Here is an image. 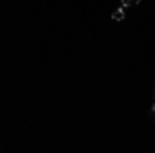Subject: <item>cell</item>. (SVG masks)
Masks as SVG:
<instances>
[{
	"mask_svg": "<svg viewBox=\"0 0 155 153\" xmlns=\"http://www.w3.org/2000/svg\"><path fill=\"white\" fill-rule=\"evenodd\" d=\"M151 112H153V114H155V104H153V108H151Z\"/></svg>",
	"mask_w": 155,
	"mask_h": 153,
	"instance_id": "obj_3",
	"label": "cell"
},
{
	"mask_svg": "<svg viewBox=\"0 0 155 153\" xmlns=\"http://www.w3.org/2000/svg\"><path fill=\"white\" fill-rule=\"evenodd\" d=\"M141 4V0H122V6L126 8V6H139Z\"/></svg>",
	"mask_w": 155,
	"mask_h": 153,
	"instance_id": "obj_2",
	"label": "cell"
},
{
	"mask_svg": "<svg viewBox=\"0 0 155 153\" xmlns=\"http://www.w3.org/2000/svg\"><path fill=\"white\" fill-rule=\"evenodd\" d=\"M112 19H114V21H124V19H126V11H124V6H120V8H116V11L112 12Z\"/></svg>",
	"mask_w": 155,
	"mask_h": 153,
	"instance_id": "obj_1",
	"label": "cell"
}]
</instances>
